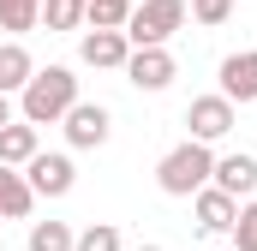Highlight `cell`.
I'll use <instances>...</instances> for the list:
<instances>
[{
  "label": "cell",
  "instance_id": "6da1fadb",
  "mask_svg": "<svg viewBox=\"0 0 257 251\" xmlns=\"http://www.w3.org/2000/svg\"><path fill=\"white\" fill-rule=\"evenodd\" d=\"M78 108V78H72V66H36V78L24 84V96H18V120L24 126H54L66 120Z\"/></svg>",
  "mask_w": 257,
  "mask_h": 251
},
{
  "label": "cell",
  "instance_id": "7a4b0ae2",
  "mask_svg": "<svg viewBox=\"0 0 257 251\" xmlns=\"http://www.w3.org/2000/svg\"><path fill=\"white\" fill-rule=\"evenodd\" d=\"M215 180V150L209 144H174L162 162H156V186L168 191V197H197V191Z\"/></svg>",
  "mask_w": 257,
  "mask_h": 251
},
{
  "label": "cell",
  "instance_id": "3957f363",
  "mask_svg": "<svg viewBox=\"0 0 257 251\" xmlns=\"http://www.w3.org/2000/svg\"><path fill=\"white\" fill-rule=\"evenodd\" d=\"M186 0H138L126 18V42L132 48H168V36L186 24Z\"/></svg>",
  "mask_w": 257,
  "mask_h": 251
},
{
  "label": "cell",
  "instance_id": "277c9868",
  "mask_svg": "<svg viewBox=\"0 0 257 251\" xmlns=\"http://www.w3.org/2000/svg\"><path fill=\"white\" fill-rule=\"evenodd\" d=\"M186 126H192V144H221V138L239 126V114H233V102H227V96H192Z\"/></svg>",
  "mask_w": 257,
  "mask_h": 251
},
{
  "label": "cell",
  "instance_id": "5b68a950",
  "mask_svg": "<svg viewBox=\"0 0 257 251\" xmlns=\"http://www.w3.org/2000/svg\"><path fill=\"white\" fill-rule=\"evenodd\" d=\"M174 78H180V66H174L168 48H132V60H126V84H132V90L156 96V90H168Z\"/></svg>",
  "mask_w": 257,
  "mask_h": 251
},
{
  "label": "cell",
  "instance_id": "8992f818",
  "mask_svg": "<svg viewBox=\"0 0 257 251\" xmlns=\"http://www.w3.org/2000/svg\"><path fill=\"white\" fill-rule=\"evenodd\" d=\"M60 126H66V144H72V150H102L108 132H114V114H108L102 102H78Z\"/></svg>",
  "mask_w": 257,
  "mask_h": 251
},
{
  "label": "cell",
  "instance_id": "52a82bcc",
  "mask_svg": "<svg viewBox=\"0 0 257 251\" xmlns=\"http://www.w3.org/2000/svg\"><path fill=\"white\" fill-rule=\"evenodd\" d=\"M24 180H30L36 197H66V191L78 186V168H72V156H60V150H42V156L24 168Z\"/></svg>",
  "mask_w": 257,
  "mask_h": 251
},
{
  "label": "cell",
  "instance_id": "ba28073f",
  "mask_svg": "<svg viewBox=\"0 0 257 251\" xmlns=\"http://www.w3.org/2000/svg\"><path fill=\"white\" fill-rule=\"evenodd\" d=\"M78 54H84V66H96V72H126L132 42H126V30H84Z\"/></svg>",
  "mask_w": 257,
  "mask_h": 251
},
{
  "label": "cell",
  "instance_id": "9c48e42d",
  "mask_svg": "<svg viewBox=\"0 0 257 251\" xmlns=\"http://www.w3.org/2000/svg\"><path fill=\"white\" fill-rule=\"evenodd\" d=\"M215 78H221V90H215V96H227L233 108H239V102H257V48H239V54H227Z\"/></svg>",
  "mask_w": 257,
  "mask_h": 251
},
{
  "label": "cell",
  "instance_id": "30bf717a",
  "mask_svg": "<svg viewBox=\"0 0 257 251\" xmlns=\"http://www.w3.org/2000/svg\"><path fill=\"white\" fill-rule=\"evenodd\" d=\"M192 221H197V233H233V221H239V203L227 197V191H215V186H203L192 197Z\"/></svg>",
  "mask_w": 257,
  "mask_h": 251
},
{
  "label": "cell",
  "instance_id": "8fae6325",
  "mask_svg": "<svg viewBox=\"0 0 257 251\" xmlns=\"http://www.w3.org/2000/svg\"><path fill=\"white\" fill-rule=\"evenodd\" d=\"M215 191H227L233 203L245 197L251 203V191H257V156H245V150H233V156H215V180H209Z\"/></svg>",
  "mask_w": 257,
  "mask_h": 251
},
{
  "label": "cell",
  "instance_id": "7c38bea8",
  "mask_svg": "<svg viewBox=\"0 0 257 251\" xmlns=\"http://www.w3.org/2000/svg\"><path fill=\"white\" fill-rule=\"evenodd\" d=\"M36 156H42V138H36V126H24V120L0 126V168H30Z\"/></svg>",
  "mask_w": 257,
  "mask_h": 251
},
{
  "label": "cell",
  "instance_id": "4fadbf2b",
  "mask_svg": "<svg viewBox=\"0 0 257 251\" xmlns=\"http://www.w3.org/2000/svg\"><path fill=\"white\" fill-rule=\"evenodd\" d=\"M36 78V60L24 42H0V96H24V84Z\"/></svg>",
  "mask_w": 257,
  "mask_h": 251
},
{
  "label": "cell",
  "instance_id": "5bb4252c",
  "mask_svg": "<svg viewBox=\"0 0 257 251\" xmlns=\"http://www.w3.org/2000/svg\"><path fill=\"white\" fill-rule=\"evenodd\" d=\"M36 209V191L24 174H12V168H0V221H24Z\"/></svg>",
  "mask_w": 257,
  "mask_h": 251
},
{
  "label": "cell",
  "instance_id": "9a60e30c",
  "mask_svg": "<svg viewBox=\"0 0 257 251\" xmlns=\"http://www.w3.org/2000/svg\"><path fill=\"white\" fill-rule=\"evenodd\" d=\"M36 24H42V0H0V30H12V42Z\"/></svg>",
  "mask_w": 257,
  "mask_h": 251
},
{
  "label": "cell",
  "instance_id": "2e32d148",
  "mask_svg": "<svg viewBox=\"0 0 257 251\" xmlns=\"http://www.w3.org/2000/svg\"><path fill=\"white\" fill-rule=\"evenodd\" d=\"M132 0H84V24L90 30H126Z\"/></svg>",
  "mask_w": 257,
  "mask_h": 251
},
{
  "label": "cell",
  "instance_id": "e0dca14e",
  "mask_svg": "<svg viewBox=\"0 0 257 251\" xmlns=\"http://www.w3.org/2000/svg\"><path fill=\"white\" fill-rule=\"evenodd\" d=\"M78 245V227H66V221H36L30 227V251H72Z\"/></svg>",
  "mask_w": 257,
  "mask_h": 251
},
{
  "label": "cell",
  "instance_id": "ac0fdd59",
  "mask_svg": "<svg viewBox=\"0 0 257 251\" xmlns=\"http://www.w3.org/2000/svg\"><path fill=\"white\" fill-rule=\"evenodd\" d=\"M48 30H84V0H42Z\"/></svg>",
  "mask_w": 257,
  "mask_h": 251
},
{
  "label": "cell",
  "instance_id": "d6986e66",
  "mask_svg": "<svg viewBox=\"0 0 257 251\" xmlns=\"http://www.w3.org/2000/svg\"><path fill=\"white\" fill-rule=\"evenodd\" d=\"M72 251H120V227L114 221H90V227H78V245Z\"/></svg>",
  "mask_w": 257,
  "mask_h": 251
},
{
  "label": "cell",
  "instance_id": "ffe728a7",
  "mask_svg": "<svg viewBox=\"0 0 257 251\" xmlns=\"http://www.w3.org/2000/svg\"><path fill=\"white\" fill-rule=\"evenodd\" d=\"M233 251H257V197L251 203H239V221H233Z\"/></svg>",
  "mask_w": 257,
  "mask_h": 251
},
{
  "label": "cell",
  "instance_id": "44dd1931",
  "mask_svg": "<svg viewBox=\"0 0 257 251\" xmlns=\"http://www.w3.org/2000/svg\"><path fill=\"white\" fill-rule=\"evenodd\" d=\"M186 12H192L197 24H209V30H215V24H227V18H233V0H186Z\"/></svg>",
  "mask_w": 257,
  "mask_h": 251
},
{
  "label": "cell",
  "instance_id": "7402d4cb",
  "mask_svg": "<svg viewBox=\"0 0 257 251\" xmlns=\"http://www.w3.org/2000/svg\"><path fill=\"white\" fill-rule=\"evenodd\" d=\"M0 126H12V96H0Z\"/></svg>",
  "mask_w": 257,
  "mask_h": 251
},
{
  "label": "cell",
  "instance_id": "603a6c76",
  "mask_svg": "<svg viewBox=\"0 0 257 251\" xmlns=\"http://www.w3.org/2000/svg\"><path fill=\"white\" fill-rule=\"evenodd\" d=\"M138 251H162V245H138Z\"/></svg>",
  "mask_w": 257,
  "mask_h": 251
}]
</instances>
